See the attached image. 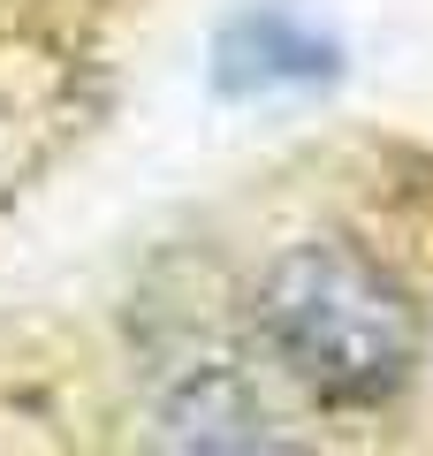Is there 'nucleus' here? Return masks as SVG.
Listing matches in <instances>:
<instances>
[{
	"label": "nucleus",
	"mask_w": 433,
	"mask_h": 456,
	"mask_svg": "<svg viewBox=\"0 0 433 456\" xmlns=\"http://www.w3.org/2000/svg\"><path fill=\"white\" fill-rule=\"evenodd\" d=\"M152 456H305V441L243 373L191 365L152 411Z\"/></svg>",
	"instance_id": "nucleus-2"
},
{
	"label": "nucleus",
	"mask_w": 433,
	"mask_h": 456,
	"mask_svg": "<svg viewBox=\"0 0 433 456\" xmlns=\"http://www.w3.org/2000/svg\"><path fill=\"white\" fill-rule=\"evenodd\" d=\"M258 335L274 365L335 411H380L426 358L411 289L350 236H297L258 274Z\"/></svg>",
	"instance_id": "nucleus-1"
}]
</instances>
